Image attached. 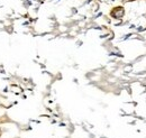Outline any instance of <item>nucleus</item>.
Masks as SVG:
<instances>
[{
	"label": "nucleus",
	"mask_w": 146,
	"mask_h": 138,
	"mask_svg": "<svg viewBox=\"0 0 146 138\" xmlns=\"http://www.w3.org/2000/svg\"><path fill=\"white\" fill-rule=\"evenodd\" d=\"M124 14H125V10H124L123 7H116V8L112 9V11H111L110 15H111L113 18L119 19V18H121L123 16H124Z\"/></svg>",
	"instance_id": "nucleus-1"
},
{
	"label": "nucleus",
	"mask_w": 146,
	"mask_h": 138,
	"mask_svg": "<svg viewBox=\"0 0 146 138\" xmlns=\"http://www.w3.org/2000/svg\"><path fill=\"white\" fill-rule=\"evenodd\" d=\"M16 138H19V137H16Z\"/></svg>",
	"instance_id": "nucleus-2"
}]
</instances>
